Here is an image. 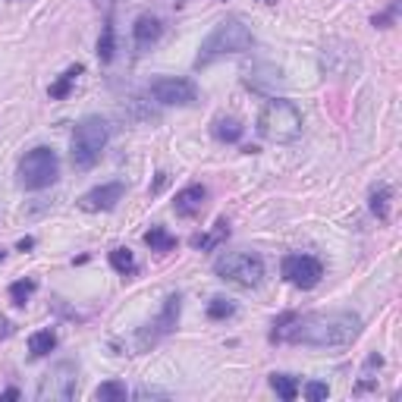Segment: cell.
Masks as SVG:
<instances>
[{
    "label": "cell",
    "mask_w": 402,
    "mask_h": 402,
    "mask_svg": "<svg viewBox=\"0 0 402 402\" xmlns=\"http://www.w3.org/2000/svg\"><path fill=\"white\" fill-rule=\"evenodd\" d=\"M117 57V29H114V19H104L101 25V38H97V60L101 63H110Z\"/></svg>",
    "instance_id": "17"
},
{
    "label": "cell",
    "mask_w": 402,
    "mask_h": 402,
    "mask_svg": "<svg viewBox=\"0 0 402 402\" xmlns=\"http://www.w3.org/2000/svg\"><path fill=\"white\" fill-rule=\"evenodd\" d=\"M214 273L232 286L255 289L261 280H264V258H261L258 252H249V249L223 252V255L214 261Z\"/></svg>",
    "instance_id": "5"
},
{
    "label": "cell",
    "mask_w": 402,
    "mask_h": 402,
    "mask_svg": "<svg viewBox=\"0 0 402 402\" xmlns=\"http://www.w3.org/2000/svg\"><path fill=\"white\" fill-rule=\"evenodd\" d=\"M110 142V123L104 117H85L76 123L73 142H69V160L76 170H91L101 160L104 148Z\"/></svg>",
    "instance_id": "4"
},
{
    "label": "cell",
    "mask_w": 402,
    "mask_h": 402,
    "mask_svg": "<svg viewBox=\"0 0 402 402\" xmlns=\"http://www.w3.org/2000/svg\"><path fill=\"white\" fill-rule=\"evenodd\" d=\"M19 396H23V393H19L16 386H10V390H4V393H0V399H19Z\"/></svg>",
    "instance_id": "32"
},
{
    "label": "cell",
    "mask_w": 402,
    "mask_h": 402,
    "mask_svg": "<svg viewBox=\"0 0 402 402\" xmlns=\"http://www.w3.org/2000/svg\"><path fill=\"white\" fill-rule=\"evenodd\" d=\"M126 195L123 182H104V186H95L91 192H85L79 199V208L88 211V214H97V211H114Z\"/></svg>",
    "instance_id": "11"
},
{
    "label": "cell",
    "mask_w": 402,
    "mask_h": 402,
    "mask_svg": "<svg viewBox=\"0 0 402 402\" xmlns=\"http://www.w3.org/2000/svg\"><path fill=\"white\" fill-rule=\"evenodd\" d=\"M151 97L164 107H192L199 104V88L192 79H179V76H160L151 82Z\"/></svg>",
    "instance_id": "9"
},
{
    "label": "cell",
    "mask_w": 402,
    "mask_h": 402,
    "mask_svg": "<svg viewBox=\"0 0 402 402\" xmlns=\"http://www.w3.org/2000/svg\"><path fill=\"white\" fill-rule=\"evenodd\" d=\"M82 73H85V66H82V63H73V66H69L66 73H63L60 79L51 85V88H47V95H51V101H63V97H69V91H73L76 79H79Z\"/></svg>",
    "instance_id": "16"
},
{
    "label": "cell",
    "mask_w": 402,
    "mask_h": 402,
    "mask_svg": "<svg viewBox=\"0 0 402 402\" xmlns=\"http://www.w3.org/2000/svg\"><path fill=\"white\" fill-rule=\"evenodd\" d=\"M204 201H208V189L199 186V182H192V186H186V189H179V192H176L173 211H176V217H186V220H192V217L201 214Z\"/></svg>",
    "instance_id": "12"
},
{
    "label": "cell",
    "mask_w": 402,
    "mask_h": 402,
    "mask_svg": "<svg viewBox=\"0 0 402 402\" xmlns=\"http://www.w3.org/2000/svg\"><path fill=\"white\" fill-rule=\"evenodd\" d=\"M167 179H170V176H167L164 170H160V173H158V179H154V186H151V195H158V192H160V189H164V186H167Z\"/></svg>",
    "instance_id": "29"
},
{
    "label": "cell",
    "mask_w": 402,
    "mask_h": 402,
    "mask_svg": "<svg viewBox=\"0 0 402 402\" xmlns=\"http://www.w3.org/2000/svg\"><path fill=\"white\" fill-rule=\"evenodd\" d=\"M54 349H57V333H54V330H38V333L29 336V352L35 358L51 355Z\"/></svg>",
    "instance_id": "20"
},
{
    "label": "cell",
    "mask_w": 402,
    "mask_h": 402,
    "mask_svg": "<svg viewBox=\"0 0 402 402\" xmlns=\"http://www.w3.org/2000/svg\"><path fill=\"white\" fill-rule=\"evenodd\" d=\"M160 35H164V25H160L158 16H138L136 23H132V41H136L138 51H151L154 45L160 41Z\"/></svg>",
    "instance_id": "13"
},
{
    "label": "cell",
    "mask_w": 402,
    "mask_h": 402,
    "mask_svg": "<svg viewBox=\"0 0 402 402\" xmlns=\"http://www.w3.org/2000/svg\"><path fill=\"white\" fill-rule=\"evenodd\" d=\"M179 312H182V295L179 292H170L164 299V308H160V314L154 317V321H148L142 330L136 333V345L138 349H151V345H158L164 336H170L176 330V324H179Z\"/></svg>",
    "instance_id": "7"
},
{
    "label": "cell",
    "mask_w": 402,
    "mask_h": 402,
    "mask_svg": "<svg viewBox=\"0 0 402 402\" xmlns=\"http://www.w3.org/2000/svg\"><path fill=\"white\" fill-rule=\"evenodd\" d=\"M232 314H236V305H232L230 299H220V295H217V299L208 302V317L211 321H227V317H232Z\"/></svg>",
    "instance_id": "25"
},
{
    "label": "cell",
    "mask_w": 402,
    "mask_h": 402,
    "mask_svg": "<svg viewBox=\"0 0 402 402\" xmlns=\"http://www.w3.org/2000/svg\"><path fill=\"white\" fill-rule=\"evenodd\" d=\"M396 16H399V0H393L384 13H377V16L371 19V25H374V29H390V25L396 23Z\"/></svg>",
    "instance_id": "26"
},
{
    "label": "cell",
    "mask_w": 402,
    "mask_h": 402,
    "mask_svg": "<svg viewBox=\"0 0 402 402\" xmlns=\"http://www.w3.org/2000/svg\"><path fill=\"white\" fill-rule=\"evenodd\" d=\"M35 289H38V283H35V280H16V283L10 286L13 305H16V308H25V305H29V299H32Z\"/></svg>",
    "instance_id": "24"
},
{
    "label": "cell",
    "mask_w": 402,
    "mask_h": 402,
    "mask_svg": "<svg viewBox=\"0 0 402 402\" xmlns=\"http://www.w3.org/2000/svg\"><path fill=\"white\" fill-rule=\"evenodd\" d=\"M227 236H230V223H227V217H220L211 232H204V236H195V239H192V249H199V252H214Z\"/></svg>",
    "instance_id": "15"
},
{
    "label": "cell",
    "mask_w": 402,
    "mask_h": 402,
    "mask_svg": "<svg viewBox=\"0 0 402 402\" xmlns=\"http://www.w3.org/2000/svg\"><path fill=\"white\" fill-rule=\"evenodd\" d=\"M242 132H245V126H242V119H236V117H214V123H211V136L217 138L220 145H236L239 138H242Z\"/></svg>",
    "instance_id": "14"
},
{
    "label": "cell",
    "mask_w": 402,
    "mask_h": 402,
    "mask_svg": "<svg viewBox=\"0 0 402 402\" xmlns=\"http://www.w3.org/2000/svg\"><path fill=\"white\" fill-rule=\"evenodd\" d=\"M264 4H273V0H264Z\"/></svg>",
    "instance_id": "34"
},
{
    "label": "cell",
    "mask_w": 402,
    "mask_h": 402,
    "mask_svg": "<svg viewBox=\"0 0 402 402\" xmlns=\"http://www.w3.org/2000/svg\"><path fill=\"white\" fill-rule=\"evenodd\" d=\"M145 245L151 252H173L179 242H176V236L167 227H151L145 232Z\"/></svg>",
    "instance_id": "18"
},
{
    "label": "cell",
    "mask_w": 402,
    "mask_h": 402,
    "mask_svg": "<svg viewBox=\"0 0 402 402\" xmlns=\"http://www.w3.org/2000/svg\"><path fill=\"white\" fill-rule=\"evenodd\" d=\"M60 176V158L54 148L38 145L19 160V186L29 189V192H38V189L54 186Z\"/></svg>",
    "instance_id": "6"
},
{
    "label": "cell",
    "mask_w": 402,
    "mask_h": 402,
    "mask_svg": "<svg viewBox=\"0 0 402 402\" xmlns=\"http://www.w3.org/2000/svg\"><path fill=\"white\" fill-rule=\"evenodd\" d=\"M258 136L273 145H289L302 136V110L286 97H271L258 114Z\"/></svg>",
    "instance_id": "3"
},
{
    "label": "cell",
    "mask_w": 402,
    "mask_h": 402,
    "mask_svg": "<svg viewBox=\"0 0 402 402\" xmlns=\"http://www.w3.org/2000/svg\"><path fill=\"white\" fill-rule=\"evenodd\" d=\"M126 396H129V390H126V384H119V380H107V384H101L95 390L97 402H126Z\"/></svg>",
    "instance_id": "23"
},
{
    "label": "cell",
    "mask_w": 402,
    "mask_h": 402,
    "mask_svg": "<svg viewBox=\"0 0 402 402\" xmlns=\"http://www.w3.org/2000/svg\"><path fill=\"white\" fill-rule=\"evenodd\" d=\"M4 258H6V252H4V249H0V261H4Z\"/></svg>",
    "instance_id": "33"
},
{
    "label": "cell",
    "mask_w": 402,
    "mask_h": 402,
    "mask_svg": "<svg viewBox=\"0 0 402 402\" xmlns=\"http://www.w3.org/2000/svg\"><path fill=\"white\" fill-rule=\"evenodd\" d=\"M136 399H170V393L154 390V386H142V390H136Z\"/></svg>",
    "instance_id": "28"
},
{
    "label": "cell",
    "mask_w": 402,
    "mask_h": 402,
    "mask_svg": "<svg viewBox=\"0 0 402 402\" xmlns=\"http://www.w3.org/2000/svg\"><path fill=\"white\" fill-rule=\"evenodd\" d=\"M252 47H255V35H252V29L242 23V19L230 16V19H223V23H217L214 32L201 41L199 57H195V69H201V66H208V63L227 57V54L252 51Z\"/></svg>",
    "instance_id": "2"
},
{
    "label": "cell",
    "mask_w": 402,
    "mask_h": 402,
    "mask_svg": "<svg viewBox=\"0 0 402 402\" xmlns=\"http://www.w3.org/2000/svg\"><path fill=\"white\" fill-rule=\"evenodd\" d=\"M110 267H114L117 273H123V277H136L138 273V264H136V258H132L129 249H114L110 252Z\"/></svg>",
    "instance_id": "22"
},
{
    "label": "cell",
    "mask_w": 402,
    "mask_h": 402,
    "mask_svg": "<svg viewBox=\"0 0 402 402\" xmlns=\"http://www.w3.org/2000/svg\"><path fill=\"white\" fill-rule=\"evenodd\" d=\"M271 390L283 402H292L299 396V380H295L292 374H271Z\"/></svg>",
    "instance_id": "21"
},
{
    "label": "cell",
    "mask_w": 402,
    "mask_h": 402,
    "mask_svg": "<svg viewBox=\"0 0 402 402\" xmlns=\"http://www.w3.org/2000/svg\"><path fill=\"white\" fill-rule=\"evenodd\" d=\"M76 384H79V368H76V362H57L45 377H41L38 399L41 402H47V399L69 402L76 396Z\"/></svg>",
    "instance_id": "8"
},
{
    "label": "cell",
    "mask_w": 402,
    "mask_h": 402,
    "mask_svg": "<svg viewBox=\"0 0 402 402\" xmlns=\"http://www.w3.org/2000/svg\"><path fill=\"white\" fill-rule=\"evenodd\" d=\"M362 333V317L355 312H286L273 321L271 343L312 345V349H345Z\"/></svg>",
    "instance_id": "1"
},
{
    "label": "cell",
    "mask_w": 402,
    "mask_h": 402,
    "mask_svg": "<svg viewBox=\"0 0 402 402\" xmlns=\"http://www.w3.org/2000/svg\"><path fill=\"white\" fill-rule=\"evenodd\" d=\"M6 336H13V324L6 317H0V340H6Z\"/></svg>",
    "instance_id": "30"
},
{
    "label": "cell",
    "mask_w": 402,
    "mask_h": 402,
    "mask_svg": "<svg viewBox=\"0 0 402 402\" xmlns=\"http://www.w3.org/2000/svg\"><path fill=\"white\" fill-rule=\"evenodd\" d=\"M390 199H393V189L390 186H377L371 189V199H368V208L377 220H386L390 217Z\"/></svg>",
    "instance_id": "19"
},
{
    "label": "cell",
    "mask_w": 402,
    "mask_h": 402,
    "mask_svg": "<svg viewBox=\"0 0 402 402\" xmlns=\"http://www.w3.org/2000/svg\"><path fill=\"white\" fill-rule=\"evenodd\" d=\"M19 252H32L35 249V239L32 236H25V239H19V245H16Z\"/></svg>",
    "instance_id": "31"
},
{
    "label": "cell",
    "mask_w": 402,
    "mask_h": 402,
    "mask_svg": "<svg viewBox=\"0 0 402 402\" xmlns=\"http://www.w3.org/2000/svg\"><path fill=\"white\" fill-rule=\"evenodd\" d=\"M330 396V386L321 384V380H312V384H305V399L308 402H321Z\"/></svg>",
    "instance_id": "27"
},
{
    "label": "cell",
    "mask_w": 402,
    "mask_h": 402,
    "mask_svg": "<svg viewBox=\"0 0 402 402\" xmlns=\"http://www.w3.org/2000/svg\"><path fill=\"white\" fill-rule=\"evenodd\" d=\"M280 271H283L286 283H292L299 289H314L324 280V264L314 255H302V252L286 255L283 264H280Z\"/></svg>",
    "instance_id": "10"
}]
</instances>
